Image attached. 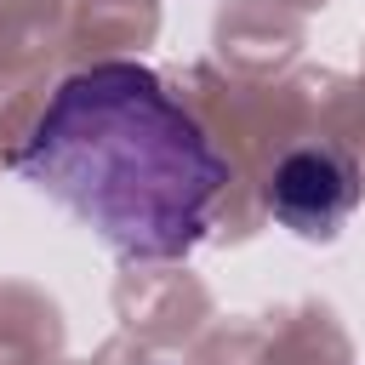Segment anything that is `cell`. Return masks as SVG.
Returning <instances> with one entry per match:
<instances>
[{
  "label": "cell",
  "mask_w": 365,
  "mask_h": 365,
  "mask_svg": "<svg viewBox=\"0 0 365 365\" xmlns=\"http://www.w3.org/2000/svg\"><path fill=\"white\" fill-rule=\"evenodd\" d=\"M11 171L63 200L120 257H188L228 188L205 125L143 63H91L34 114Z\"/></svg>",
  "instance_id": "6da1fadb"
},
{
  "label": "cell",
  "mask_w": 365,
  "mask_h": 365,
  "mask_svg": "<svg viewBox=\"0 0 365 365\" xmlns=\"http://www.w3.org/2000/svg\"><path fill=\"white\" fill-rule=\"evenodd\" d=\"M268 205L285 228L308 234V240H331L348 211L359 205V165L331 148V143H314V148H297L274 165L268 177Z\"/></svg>",
  "instance_id": "7a4b0ae2"
}]
</instances>
